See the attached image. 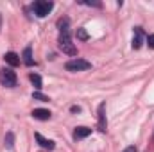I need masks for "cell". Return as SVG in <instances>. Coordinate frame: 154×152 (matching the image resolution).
Listing matches in <instances>:
<instances>
[{"instance_id": "7a4b0ae2", "label": "cell", "mask_w": 154, "mask_h": 152, "mask_svg": "<svg viewBox=\"0 0 154 152\" xmlns=\"http://www.w3.org/2000/svg\"><path fill=\"white\" fill-rule=\"evenodd\" d=\"M65 68H66L68 72H82V70H90V68H91V63H88V61H84V59H81V57H75V59L68 61V63L65 65Z\"/></svg>"}, {"instance_id": "7c38bea8", "label": "cell", "mask_w": 154, "mask_h": 152, "mask_svg": "<svg viewBox=\"0 0 154 152\" xmlns=\"http://www.w3.org/2000/svg\"><path fill=\"white\" fill-rule=\"evenodd\" d=\"M31 82L34 84V88H36V90L41 88V77H39L38 74H31Z\"/></svg>"}, {"instance_id": "9a60e30c", "label": "cell", "mask_w": 154, "mask_h": 152, "mask_svg": "<svg viewBox=\"0 0 154 152\" xmlns=\"http://www.w3.org/2000/svg\"><path fill=\"white\" fill-rule=\"evenodd\" d=\"M5 143H7V149H13V143H14V136H13V132H7V136H5Z\"/></svg>"}, {"instance_id": "6da1fadb", "label": "cell", "mask_w": 154, "mask_h": 152, "mask_svg": "<svg viewBox=\"0 0 154 152\" xmlns=\"http://www.w3.org/2000/svg\"><path fill=\"white\" fill-rule=\"evenodd\" d=\"M57 43H59V48H61L65 54H68V56H77V48H75V45L72 43L70 32H59Z\"/></svg>"}, {"instance_id": "2e32d148", "label": "cell", "mask_w": 154, "mask_h": 152, "mask_svg": "<svg viewBox=\"0 0 154 152\" xmlns=\"http://www.w3.org/2000/svg\"><path fill=\"white\" fill-rule=\"evenodd\" d=\"M145 41H147L149 48H154V34H151V36H147V38H145Z\"/></svg>"}, {"instance_id": "277c9868", "label": "cell", "mask_w": 154, "mask_h": 152, "mask_svg": "<svg viewBox=\"0 0 154 152\" xmlns=\"http://www.w3.org/2000/svg\"><path fill=\"white\" fill-rule=\"evenodd\" d=\"M52 7H54V4H52V2H45V0L34 2V13L38 14L39 18L47 16V14H48V13L52 11Z\"/></svg>"}, {"instance_id": "5b68a950", "label": "cell", "mask_w": 154, "mask_h": 152, "mask_svg": "<svg viewBox=\"0 0 154 152\" xmlns=\"http://www.w3.org/2000/svg\"><path fill=\"white\" fill-rule=\"evenodd\" d=\"M108 129V120H106V104L102 102L99 106V131L100 132H106Z\"/></svg>"}, {"instance_id": "8992f818", "label": "cell", "mask_w": 154, "mask_h": 152, "mask_svg": "<svg viewBox=\"0 0 154 152\" xmlns=\"http://www.w3.org/2000/svg\"><path fill=\"white\" fill-rule=\"evenodd\" d=\"M143 39H145V34H143L142 27H134V38H133V48H136V50H138V48L142 47Z\"/></svg>"}, {"instance_id": "30bf717a", "label": "cell", "mask_w": 154, "mask_h": 152, "mask_svg": "<svg viewBox=\"0 0 154 152\" xmlns=\"http://www.w3.org/2000/svg\"><path fill=\"white\" fill-rule=\"evenodd\" d=\"M32 116H34L36 120H50L52 113H50L48 109H34V111H32Z\"/></svg>"}, {"instance_id": "5bb4252c", "label": "cell", "mask_w": 154, "mask_h": 152, "mask_svg": "<svg viewBox=\"0 0 154 152\" xmlns=\"http://www.w3.org/2000/svg\"><path fill=\"white\" fill-rule=\"evenodd\" d=\"M32 99H34V100H41V102H48V97H45V95L39 93V91H34V93H32Z\"/></svg>"}, {"instance_id": "9c48e42d", "label": "cell", "mask_w": 154, "mask_h": 152, "mask_svg": "<svg viewBox=\"0 0 154 152\" xmlns=\"http://www.w3.org/2000/svg\"><path fill=\"white\" fill-rule=\"evenodd\" d=\"M90 134H91V129H88V127H77L75 131H74V140H82V138H86Z\"/></svg>"}, {"instance_id": "8fae6325", "label": "cell", "mask_w": 154, "mask_h": 152, "mask_svg": "<svg viewBox=\"0 0 154 152\" xmlns=\"http://www.w3.org/2000/svg\"><path fill=\"white\" fill-rule=\"evenodd\" d=\"M23 63L27 65V66H32L34 65V59H32V50H31V47H27L25 50H23Z\"/></svg>"}, {"instance_id": "4fadbf2b", "label": "cell", "mask_w": 154, "mask_h": 152, "mask_svg": "<svg viewBox=\"0 0 154 152\" xmlns=\"http://www.w3.org/2000/svg\"><path fill=\"white\" fill-rule=\"evenodd\" d=\"M88 38H90V36H88L86 29H77V39H81V41H86Z\"/></svg>"}, {"instance_id": "52a82bcc", "label": "cell", "mask_w": 154, "mask_h": 152, "mask_svg": "<svg viewBox=\"0 0 154 152\" xmlns=\"http://www.w3.org/2000/svg\"><path fill=\"white\" fill-rule=\"evenodd\" d=\"M4 59H5V63L11 65V66H18V65H20V56L14 54V52H7V54L4 56Z\"/></svg>"}, {"instance_id": "3957f363", "label": "cell", "mask_w": 154, "mask_h": 152, "mask_svg": "<svg viewBox=\"0 0 154 152\" xmlns=\"http://www.w3.org/2000/svg\"><path fill=\"white\" fill-rule=\"evenodd\" d=\"M0 82L7 88H13L16 86V74L11 70V68H2L0 70Z\"/></svg>"}, {"instance_id": "e0dca14e", "label": "cell", "mask_w": 154, "mask_h": 152, "mask_svg": "<svg viewBox=\"0 0 154 152\" xmlns=\"http://www.w3.org/2000/svg\"><path fill=\"white\" fill-rule=\"evenodd\" d=\"M122 152H136V149H134V147L131 145V147H125V149H124Z\"/></svg>"}, {"instance_id": "ba28073f", "label": "cell", "mask_w": 154, "mask_h": 152, "mask_svg": "<svg viewBox=\"0 0 154 152\" xmlns=\"http://www.w3.org/2000/svg\"><path fill=\"white\" fill-rule=\"evenodd\" d=\"M36 141H38V143L41 145V147H43V149H48V150H52V149L56 147L52 140H47V138H43L39 132H36Z\"/></svg>"}]
</instances>
